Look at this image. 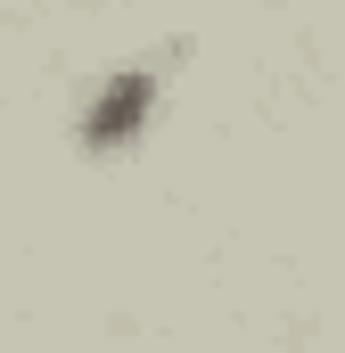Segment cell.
I'll use <instances>...</instances> for the list:
<instances>
[{"mask_svg": "<svg viewBox=\"0 0 345 353\" xmlns=\"http://www.w3.org/2000/svg\"><path fill=\"white\" fill-rule=\"evenodd\" d=\"M148 99H157V74H115V83L90 99L83 140H90V148H115V140H132V132L148 123Z\"/></svg>", "mask_w": 345, "mask_h": 353, "instance_id": "cell-1", "label": "cell"}]
</instances>
